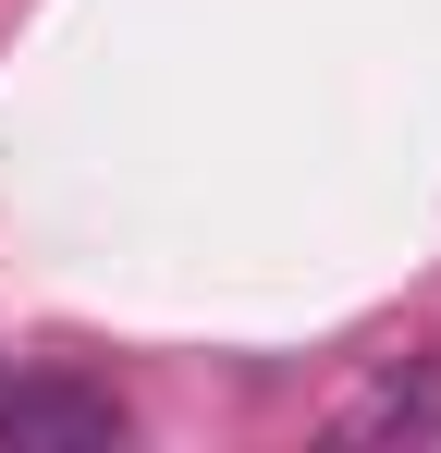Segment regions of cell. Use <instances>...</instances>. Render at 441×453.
Returning a JSON list of instances; mask_svg holds the SVG:
<instances>
[{
    "mask_svg": "<svg viewBox=\"0 0 441 453\" xmlns=\"http://www.w3.org/2000/svg\"><path fill=\"white\" fill-rule=\"evenodd\" d=\"M0 441L12 453H111L123 441V392L111 380H0Z\"/></svg>",
    "mask_w": 441,
    "mask_h": 453,
    "instance_id": "1",
    "label": "cell"
},
{
    "mask_svg": "<svg viewBox=\"0 0 441 453\" xmlns=\"http://www.w3.org/2000/svg\"><path fill=\"white\" fill-rule=\"evenodd\" d=\"M344 441H441V356H392L344 404Z\"/></svg>",
    "mask_w": 441,
    "mask_h": 453,
    "instance_id": "2",
    "label": "cell"
}]
</instances>
